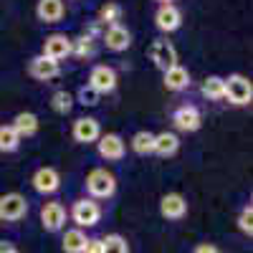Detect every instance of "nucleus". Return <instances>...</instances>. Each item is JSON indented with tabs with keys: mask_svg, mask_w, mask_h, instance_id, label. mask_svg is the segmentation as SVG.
Listing matches in <instances>:
<instances>
[{
	"mask_svg": "<svg viewBox=\"0 0 253 253\" xmlns=\"http://www.w3.org/2000/svg\"><path fill=\"white\" fill-rule=\"evenodd\" d=\"M86 190L91 200H107L117 193V177L109 170H104V167H96V170L86 175Z\"/></svg>",
	"mask_w": 253,
	"mask_h": 253,
	"instance_id": "nucleus-1",
	"label": "nucleus"
},
{
	"mask_svg": "<svg viewBox=\"0 0 253 253\" xmlns=\"http://www.w3.org/2000/svg\"><path fill=\"white\" fill-rule=\"evenodd\" d=\"M225 81V99L236 107H246V104L253 101V86L251 81L243 76V74H230Z\"/></svg>",
	"mask_w": 253,
	"mask_h": 253,
	"instance_id": "nucleus-2",
	"label": "nucleus"
},
{
	"mask_svg": "<svg viewBox=\"0 0 253 253\" xmlns=\"http://www.w3.org/2000/svg\"><path fill=\"white\" fill-rule=\"evenodd\" d=\"M28 215V200L20 193H5L0 195V220L3 223H15Z\"/></svg>",
	"mask_w": 253,
	"mask_h": 253,
	"instance_id": "nucleus-3",
	"label": "nucleus"
},
{
	"mask_svg": "<svg viewBox=\"0 0 253 253\" xmlns=\"http://www.w3.org/2000/svg\"><path fill=\"white\" fill-rule=\"evenodd\" d=\"M71 220L79 225V228H94L99 220H101V208L96 200L91 198H81L74 203L71 208Z\"/></svg>",
	"mask_w": 253,
	"mask_h": 253,
	"instance_id": "nucleus-4",
	"label": "nucleus"
},
{
	"mask_svg": "<svg viewBox=\"0 0 253 253\" xmlns=\"http://www.w3.org/2000/svg\"><path fill=\"white\" fill-rule=\"evenodd\" d=\"M150 58H152V63H155L162 74H165L167 69L177 66V51H175V46H172L167 38H157L155 43L150 46Z\"/></svg>",
	"mask_w": 253,
	"mask_h": 253,
	"instance_id": "nucleus-5",
	"label": "nucleus"
},
{
	"mask_svg": "<svg viewBox=\"0 0 253 253\" xmlns=\"http://www.w3.org/2000/svg\"><path fill=\"white\" fill-rule=\"evenodd\" d=\"M66 208H63L61 203L51 200V203H43V208H41V225H43V230H48V233H58V230H63V225H66Z\"/></svg>",
	"mask_w": 253,
	"mask_h": 253,
	"instance_id": "nucleus-6",
	"label": "nucleus"
},
{
	"mask_svg": "<svg viewBox=\"0 0 253 253\" xmlns=\"http://www.w3.org/2000/svg\"><path fill=\"white\" fill-rule=\"evenodd\" d=\"M86 86H91L99 96H101V94L114 91V89H117V71H114L112 66H104V63H99V66H94V69H91V74H89V84H86Z\"/></svg>",
	"mask_w": 253,
	"mask_h": 253,
	"instance_id": "nucleus-7",
	"label": "nucleus"
},
{
	"mask_svg": "<svg viewBox=\"0 0 253 253\" xmlns=\"http://www.w3.org/2000/svg\"><path fill=\"white\" fill-rule=\"evenodd\" d=\"M172 124L177 126L180 132H198L200 126H203V114L198 107H193V104H182V107L175 109L172 114Z\"/></svg>",
	"mask_w": 253,
	"mask_h": 253,
	"instance_id": "nucleus-8",
	"label": "nucleus"
},
{
	"mask_svg": "<svg viewBox=\"0 0 253 253\" xmlns=\"http://www.w3.org/2000/svg\"><path fill=\"white\" fill-rule=\"evenodd\" d=\"M31 182H33L36 193H41V195H53L56 190L61 187V175H58L56 167H38V170L33 172V177H31Z\"/></svg>",
	"mask_w": 253,
	"mask_h": 253,
	"instance_id": "nucleus-9",
	"label": "nucleus"
},
{
	"mask_svg": "<svg viewBox=\"0 0 253 253\" xmlns=\"http://www.w3.org/2000/svg\"><path fill=\"white\" fill-rule=\"evenodd\" d=\"M96 150H99V157H101V160L117 162V160L124 157L126 147H124V139H122L119 134L109 132V134H101V137L96 139Z\"/></svg>",
	"mask_w": 253,
	"mask_h": 253,
	"instance_id": "nucleus-10",
	"label": "nucleus"
},
{
	"mask_svg": "<svg viewBox=\"0 0 253 253\" xmlns=\"http://www.w3.org/2000/svg\"><path fill=\"white\" fill-rule=\"evenodd\" d=\"M28 74H31L33 79H38V81H51V79H56V76L61 74V63L41 53V56H33V58H31Z\"/></svg>",
	"mask_w": 253,
	"mask_h": 253,
	"instance_id": "nucleus-11",
	"label": "nucleus"
},
{
	"mask_svg": "<svg viewBox=\"0 0 253 253\" xmlns=\"http://www.w3.org/2000/svg\"><path fill=\"white\" fill-rule=\"evenodd\" d=\"M71 134H74V139L79 144H91V142H96L101 137V126H99V122L94 117H79L74 122Z\"/></svg>",
	"mask_w": 253,
	"mask_h": 253,
	"instance_id": "nucleus-12",
	"label": "nucleus"
},
{
	"mask_svg": "<svg viewBox=\"0 0 253 253\" xmlns=\"http://www.w3.org/2000/svg\"><path fill=\"white\" fill-rule=\"evenodd\" d=\"M160 213L167 220H182L187 215V200L180 193H167L160 200Z\"/></svg>",
	"mask_w": 253,
	"mask_h": 253,
	"instance_id": "nucleus-13",
	"label": "nucleus"
},
{
	"mask_svg": "<svg viewBox=\"0 0 253 253\" xmlns=\"http://www.w3.org/2000/svg\"><path fill=\"white\" fill-rule=\"evenodd\" d=\"M43 56L53 58V61H61L71 56V38L66 33H53L43 41Z\"/></svg>",
	"mask_w": 253,
	"mask_h": 253,
	"instance_id": "nucleus-14",
	"label": "nucleus"
},
{
	"mask_svg": "<svg viewBox=\"0 0 253 253\" xmlns=\"http://www.w3.org/2000/svg\"><path fill=\"white\" fill-rule=\"evenodd\" d=\"M104 43H107V48L109 51H114V53H122V51H126L132 46V33L126 31L124 26H109L107 31H104Z\"/></svg>",
	"mask_w": 253,
	"mask_h": 253,
	"instance_id": "nucleus-15",
	"label": "nucleus"
},
{
	"mask_svg": "<svg viewBox=\"0 0 253 253\" xmlns=\"http://www.w3.org/2000/svg\"><path fill=\"white\" fill-rule=\"evenodd\" d=\"M155 26L162 33H172L182 26V13L175 5H160L157 13H155Z\"/></svg>",
	"mask_w": 253,
	"mask_h": 253,
	"instance_id": "nucleus-16",
	"label": "nucleus"
},
{
	"mask_svg": "<svg viewBox=\"0 0 253 253\" xmlns=\"http://www.w3.org/2000/svg\"><path fill=\"white\" fill-rule=\"evenodd\" d=\"M63 13H66L63 0H38V5H36V15L41 23H58Z\"/></svg>",
	"mask_w": 253,
	"mask_h": 253,
	"instance_id": "nucleus-17",
	"label": "nucleus"
},
{
	"mask_svg": "<svg viewBox=\"0 0 253 253\" xmlns=\"http://www.w3.org/2000/svg\"><path fill=\"white\" fill-rule=\"evenodd\" d=\"M162 81H165V89L167 91H185L190 86V74H187V69H182L180 63H177V66L167 69L162 74Z\"/></svg>",
	"mask_w": 253,
	"mask_h": 253,
	"instance_id": "nucleus-18",
	"label": "nucleus"
},
{
	"mask_svg": "<svg viewBox=\"0 0 253 253\" xmlns=\"http://www.w3.org/2000/svg\"><path fill=\"white\" fill-rule=\"evenodd\" d=\"M177 150H180V139H177V134H175V132H160V134H155L152 155H160V157H172Z\"/></svg>",
	"mask_w": 253,
	"mask_h": 253,
	"instance_id": "nucleus-19",
	"label": "nucleus"
},
{
	"mask_svg": "<svg viewBox=\"0 0 253 253\" xmlns=\"http://www.w3.org/2000/svg\"><path fill=\"white\" fill-rule=\"evenodd\" d=\"M10 126L18 132L20 139H23V137H33L38 132V117L33 112H20V114H15V119H13Z\"/></svg>",
	"mask_w": 253,
	"mask_h": 253,
	"instance_id": "nucleus-20",
	"label": "nucleus"
},
{
	"mask_svg": "<svg viewBox=\"0 0 253 253\" xmlns=\"http://www.w3.org/2000/svg\"><path fill=\"white\" fill-rule=\"evenodd\" d=\"M86 233H84L81 228H71L63 233V241H61V248L63 253H84V248H86Z\"/></svg>",
	"mask_w": 253,
	"mask_h": 253,
	"instance_id": "nucleus-21",
	"label": "nucleus"
},
{
	"mask_svg": "<svg viewBox=\"0 0 253 253\" xmlns=\"http://www.w3.org/2000/svg\"><path fill=\"white\" fill-rule=\"evenodd\" d=\"M203 96H208L210 101H220L225 99V81L220 76H208L203 81Z\"/></svg>",
	"mask_w": 253,
	"mask_h": 253,
	"instance_id": "nucleus-22",
	"label": "nucleus"
},
{
	"mask_svg": "<svg viewBox=\"0 0 253 253\" xmlns=\"http://www.w3.org/2000/svg\"><path fill=\"white\" fill-rule=\"evenodd\" d=\"M132 150L139 155V157H147V155H152V147H155V134L152 132H147V129H142V132H137L134 137H132Z\"/></svg>",
	"mask_w": 253,
	"mask_h": 253,
	"instance_id": "nucleus-23",
	"label": "nucleus"
},
{
	"mask_svg": "<svg viewBox=\"0 0 253 253\" xmlns=\"http://www.w3.org/2000/svg\"><path fill=\"white\" fill-rule=\"evenodd\" d=\"M20 147V137L10 124L0 126V152H15Z\"/></svg>",
	"mask_w": 253,
	"mask_h": 253,
	"instance_id": "nucleus-24",
	"label": "nucleus"
},
{
	"mask_svg": "<svg viewBox=\"0 0 253 253\" xmlns=\"http://www.w3.org/2000/svg\"><path fill=\"white\" fill-rule=\"evenodd\" d=\"M101 253H129V243L119 233H109L107 238H101Z\"/></svg>",
	"mask_w": 253,
	"mask_h": 253,
	"instance_id": "nucleus-25",
	"label": "nucleus"
},
{
	"mask_svg": "<svg viewBox=\"0 0 253 253\" xmlns=\"http://www.w3.org/2000/svg\"><path fill=\"white\" fill-rule=\"evenodd\" d=\"M71 107H74V96H71L66 89H58V91L51 96V109H53L56 114H69Z\"/></svg>",
	"mask_w": 253,
	"mask_h": 253,
	"instance_id": "nucleus-26",
	"label": "nucleus"
},
{
	"mask_svg": "<svg viewBox=\"0 0 253 253\" xmlns=\"http://www.w3.org/2000/svg\"><path fill=\"white\" fill-rule=\"evenodd\" d=\"M119 20H122V5H119V3H107V5H101V10H99V23L117 26Z\"/></svg>",
	"mask_w": 253,
	"mask_h": 253,
	"instance_id": "nucleus-27",
	"label": "nucleus"
},
{
	"mask_svg": "<svg viewBox=\"0 0 253 253\" xmlns=\"http://www.w3.org/2000/svg\"><path fill=\"white\" fill-rule=\"evenodd\" d=\"M71 53H76V56H91L94 53V41H91V36H79L76 41H71Z\"/></svg>",
	"mask_w": 253,
	"mask_h": 253,
	"instance_id": "nucleus-28",
	"label": "nucleus"
},
{
	"mask_svg": "<svg viewBox=\"0 0 253 253\" xmlns=\"http://www.w3.org/2000/svg\"><path fill=\"white\" fill-rule=\"evenodd\" d=\"M238 230H241V233H246V236L253 233V205L251 203L241 210V215H238Z\"/></svg>",
	"mask_w": 253,
	"mask_h": 253,
	"instance_id": "nucleus-29",
	"label": "nucleus"
},
{
	"mask_svg": "<svg viewBox=\"0 0 253 253\" xmlns=\"http://www.w3.org/2000/svg\"><path fill=\"white\" fill-rule=\"evenodd\" d=\"M79 104H84V107H96V104H99V94L91 86H81L79 89Z\"/></svg>",
	"mask_w": 253,
	"mask_h": 253,
	"instance_id": "nucleus-30",
	"label": "nucleus"
},
{
	"mask_svg": "<svg viewBox=\"0 0 253 253\" xmlns=\"http://www.w3.org/2000/svg\"><path fill=\"white\" fill-rule=\"evenodd\" d=\"M84 253H101V238H89Z\"/></svg>",
	"mask_w": 253,
	"mask_h": 253,
	"instance_id": "nucleus-31",
	"label": "nucleus"
},
{
	"mask_svg": "<svg viewBox=\"0 0 253 253\" xmlns=\"http://www.w3.org/2000/svg\"><path fill=\"white\" fill-rule=\"evenodd\" d=\"M193 253H220V251L215 246H210V243H200V246H195Z\"/></svg>",
	"mask_w": 253,
	"mask_h": 253,
	"instance_id": "nucleus-32",
	"label": "nucleus"
},
{
	"mask_svg": "<svg viewBox=\"0 0 253 253\" xmlns=\"http://www.w3.org/2000/svg\"><path fill=\"white\" fill-rule=\"evenodd\" d=\"M0 253H20L13 243H8V241H0Z\"/></svg>",
	"mask_w": 253,
	"mask_h": 253,
	"instance_id": "nucleus-33",
	"label": "nucleus"
},
{
	"mask_svg": "<svg viewBox=\"0 0 253 253\" xmlns=\"http://www.w3.org/2000/svg\"><path fill=\"white\" fill-rule=\"evenodd\" d=\"M160 5H172V0H157Z\"/></svg>",
	"mask_w": 253,
	"mask_h": 253,
	"instance_id": "nucleus-34",
	"label": "nucleus"
}]
</instances>
